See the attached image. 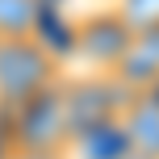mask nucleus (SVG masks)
Listing matches in <instances>:
<instances>
[{
  "label": "nucleus",
  "instance_id": "1",
  "mask_svg": "<svg viewBox=\"0 0 159 159\" xmlns=\"http://www.w3.org/2000/svg\"><path fill=\"white\" fill-rule=\"evenodd\" d=\"M63 80V63L46 38H0V113H13L55 88Z\"/></svg>",
  "mask_w": 159,
  "mask_h": 159
},
{
  "label": "nucleus",
  "instance_id": "2",
  "mask_svg": "<svg viewBox=\"0 0 159 159\" xmlns=\"http://www.w3.org/2000/svg\"><path fill=\"white\" fill-rule=\"evenodd\" d=\"M8 147L21 151H71V121H67L63 80L34 96L30 105L8 113Z\"/></svg>",
  "mask_w": 159,
  "mask_h": 159
},
{
  "label": "nucleus",
  "instance_id": "3",
  "mask_svg": "<svg viewBox=\"0 0 159 159\" xmlns=\"http://www.w3.org/2000/svg\"><path fill=\"white\" fill-rule=\"evenodd\" d=\"M130 38H134V30L126 25V17L113 4L92 8V13L75 17V25H71V55L84 67V75H113Z\"/></svg>",
  "mask_w": 159,
  "mask_h": 159
},
{
  "label": "nucleus",
  "instance_id": "4",
  "mask_svg": "<svg viewBox=\"0 0 159 159\" xmlns=\"http://www.w3.org/2000/svg\"><path fill=\"white\" fill-rule=\"evenodd\" d=\"M117 138L134 159H159V88L126 96L117 113Z\"/></svg>",
  "mask_w": 159,
  "mask_h": 159
},
{
  "label": "nucleus",
  "instance_id": "5",
  "mask_svg": "<svg viewBox=\"0 0 159 159\" xmlns=\"http://www.w3.org/2000/svg\"><path fill=\"white\" fill-rule=\"evenodd\" d=\"M113 80L126 92H151V88H159V25L155 30H134L121 63L113 67Z\"/></svg>",
  "mask_w": 159,
  "mask_h": 159
},
{
  "label": "nucleus",
  "instance_id": "6",
  "mask_svg": "<svg viewBox=\"0 0 159 159\" xmlns=\"http://www.w3.org/2000/svg\"><path fill=\"white\" fill-rule=\"evenodd\" d=\"M42 0H0V38H38Z\"/></svg>",
  "mask_w": 159,
  "mask_h": 159
},
{
  "label": "nucleus",
  "instance_id": "7",
  "mask_svg": "<svg viewBox=\"0 0 159 159\" xmlns=\"http://www.w3.org/2000/svg\"><path fill=\"white\" fill-rule=\"evenodd\" d=\"M113 8L126 17L130 30H155L159 25V0H117Z\"/></svg>",
  "mask_w": 159,
  "mask_h": 159
},
{
  "label": "nucleus",
  "instance_id": "8",
  "mask_svg": "<svg viewBox=\"0 0 159 159\" xmlns=\"http://www.w3.org/2000/svg\"><path fill=\"white\" fill-rule=\"evenodd\" d=\"M0 159H67V151H21V147H4Z\"/></svg>",
  "mask_w": 159,
  "mask_h": 159
}]
</instances>
